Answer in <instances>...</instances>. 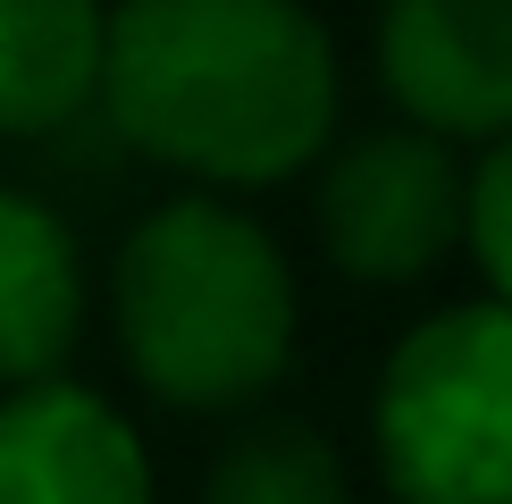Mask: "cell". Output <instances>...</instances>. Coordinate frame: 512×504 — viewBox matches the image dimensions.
Listing matches in <instances>:
<instances>
[{
  "instance_id": "1",
  "label": "cell",
  "mask_w": 512,
  "mask_h": 504,
  "mask_svg": "<svg viewBox=\"0 0 512 504\" xmlns=\"http://www.w3.org/2000/svg\"><path fill=\"white\" fill-rule=\"evenodd\" d=\"M93 110L177 177L286 185L336 135V42L303 0H118Z\"/></svg>"
},
{
  "instance_id": "2",
  "label": "cell",
  "mask_w": 512,
  "mask_h": 504,
  "mask_svg": "<svg viewBox=\"0 0 512 504\" xmlns=\"http://www.w3.org/2000/svg\"><path fill=\"white\" fill-rule=\"evenodd\" d=\"M118 353L160 404L236 412L294 362V269L261 219L219 194L143 210L110 269Z\"/></svg>"
},
{
  "instance_id": "3",
  "label": "cell",
  "mask_w": 512,
  "mask_h": 504,
  "mask_svg": "<svg viewBox=\"0 0 512 504\" xmlns=\"http://www.w3.org/2000/svg\"><path fill=\"white\" fill-rule=\"evenodd\" d=\"M370 437L403 504H512V303L429 311L378 370Z\"/></svg>"
},
{
  "instance_id": "4",
  "label": "cell",
  "mask_w": 512,
  "mask_h": 504,
  "mask_svg": "<svg viewBox=\"0 0 512 504\" xmlns=\"http://www.w3.org/2000/svg\"><path fill=\"white\" fill-rule=\"evenodd\" d=\"M462 244L454 135L378 126L319 168V252L361 286H412Z\"/></svg>"
},
{
  "instance_id": "5",
  "label": "cell",
  "mask_w": 512,
  "mask_h": 504,
  "mask_svg": "<svg viewBox=\"0 0 512 504\" xmlns=\"http://www.w3.org/2000/svg\"><path fill=\"white\" fill-rule=\"evenodd\" d=\"M378 76L395 110L429 135H504L512 126V0H387Z\"/></svg>"
},
{
  "instance_id": "6",
  "label": "cell",
  "mask_w": 512,
  "mask_h": 504,
  "mask_svg": "<svg viewBox=\"0 0 512 504\" xmlns=\"http://www.w3.org/2000/svg\"><path fill=\"white\" fill-rule=\"evenodd\" d=\"M0 504H152V454L93 387L26 378L0 404Z\"/></svg>"
},
{
  "instance_id": "7",
  "label": "cell",
  "mask_w": 512,
  "mask_h": 504,
  "mask_svg": "<svg viewBox=\"0 0 512 504\" xmlns=\"http://www.w3.org/2000/svg\"><path fill=\"white\" fill-rule=\"evenodd\" d=\"M84 336V252L42 194L0 185V378H51Z\"/></svg>"
},
{
  "instance_id": "8",
  "label": "cell",
  "mask_w": 512,
  "mask_h": 504,
  "mask_svg": "<svg viewBox=\"0 0 512 504\" xmlns=\"http://www.w3.org/2000/svg\"><path fill=\"white\" fill-rule=\"evenodd\" d=\"M101 0H0V135L42 143L101 93Z\"/></svg>"
},
{
  "instance_id": "9",
  "label": "cell",
  "mask_w": 512,
  "mask_h": 504,
  "mask_svg": "<svg viewBox=\"0 0 512 504\" xmlns=\"http://www.w3.org/2000/svg\"><path fill=\"white\" fill-rule=\"evenodd\" d=\"M202 504H353L345 462L303 420H252V429L210 462Z\"/></svg>"
},
{
  "instance_id": "10",
  "label": "cell",
  "mask_w": 512,
  "mask_h": 504,
  "mask_svg": "<svg viewBox=\"0 0 512 504\" xmlns=\"http://www.w3.org/2000/svg\"><path fill=\"white\" fill-rule=\"evenodd\" d=\"M462 244L479 252L496 303H512V126L487 135V160L462 177Z\"/></svg>"
}]
</instances>
